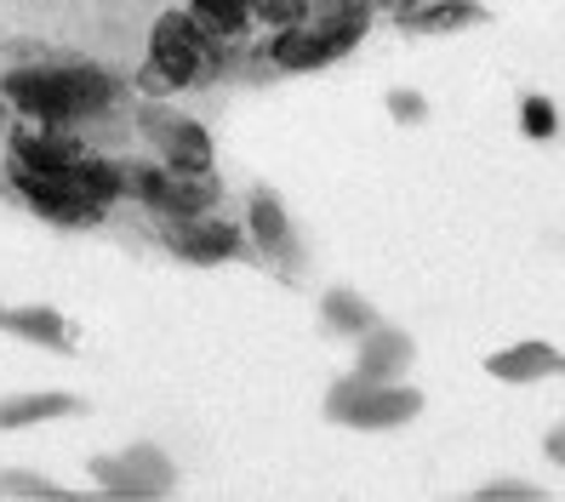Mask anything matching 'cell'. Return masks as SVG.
Masks as SVG:
<instances>
[{
    "label": "cell",
    "instance_id": "25",
    "mask_svg": "<svg viewBox=\"0 0 565 502\" xmlns=\"http://www.w3.org/2000/svg\"><path fill=\"white\" fill-rule=\"evenodd\" d=\"M543 451H548V462H559V468H565V423H559V428H548Z\"/></svg>",
    "mask_w": 565,
    "mask_h": 502
},
{
    "label": "cell",
    "instance_id": "8",
    "mask_svg": "<svg viewBox=\"0 0 565 502\" xmlns=\"http://www.w3.org/2000/svg\"><path fill=\"white\" fill-rule=\"evenodd\" d=\"M138 126H143V138L160 149V165H172V172H212V138H206L201 120H178L172 109L149 104L138 115Z\"/></svg>",
    "mask_w": 565,
    "mask_h": 502
},
{
    "label": "cell",
    "instance_id": "20",
    "mask_svg": "<svg viewBox=\"0 0 565 502\" xmlns=\"http://www.w3.org/2000/svg\"><path fill=\"white\" fill-rule=\"evenodd\" d=\"M303 7L309 0H252V23H263V29H297L303 23Z\"/></svg>",
    "mask_w": 565,
    "mask_h": 502
},
{
    "label": "cell",
    "instance_id": "24",
    "mask_svg": "<svg viewBox=\"0 0 565 502\" xmlns=\"http://www.w3.org/2000/svg\"><path fill=\"white\" fill-rule=\"evenodd\" d=\"M372 7H377V12H388L394 23H406V18H412V12L423 7V0H372Z\"/></svg>",
    "mask_w": 565,
    "mask_h": 502
},
{
    "label": "cell",
    "instance_id": "4",
    "mask_svg": "<svg viewBox=\"0 0 565 502\" xmlns=\"http://www.w3.org/2000/svg\"><path fill=\"white\" fill-rule=\"evenodd\" d=\"M120 172H126V194L143 200L160 223L206 217L223 200V183L212 172H172V165H149V160H120Z\"/></svg>",
    "mask_w": 565,
    "mask_h": 502
},
{
    "label": "cell",
    "instance_id": "6",
    "mask_svg": "<svg viewBox=\"0 0 565 502\" xmlns=\"http://www.w3.org/2000/svg\"><path fill=\"white\" fill-rule=\"evenodd\" d=\"M12 189H18V200L35 217L63 223V228H92V223H104V212H109L104 200H92L81 189L75 165L70 172H29V165H12Z\"/></svg>",
    "mask_w": 565,
    "mask_h": 502
},
{
    "label": "cell",
    "instance_id": "14",
    "mask_svg": "<svg viewBox=\"0 0 565 502\" xmlns=\"http://www.w3.org/2000/svg\"><path fill=\"white\" fill-rule=\"evenodd\" d=\"M0 325L18 331V338H29V343H46V349H57V354H70V349H75V325L63 320V314H52L46 303L7 309V314H0Z\"/></svg>",
    "mask_w": 565,
    "mask_h": 502
},
{
    "label": "cell",
    "instance_id": "18",
    "mask_svg": "<svg viewBox=\"0 0 565 502\" xmlns=\"http://www.w3.org/2000/svg\"><path fill=\"white\" fill-rule=\"evenodd\" d=\"M252 241L269 252V257H286V252H291L286 206H280V194H269V189H257V194H252Z\"/></svg>",
    "mask_w": 565,
    "mask_h": 502
},
{
    "label": "cell",
    "instance_id": "17",
    "mask_svg": "<svg viewBox=\"0 0 565 502\" xmlns=\"http://www.w3.org/2000/svg\"><path fill=\"white\" fill-rule=\"evenodd\" d=\"M320 320L338 331V338H360V331H372V325H377L372 303H365L360 291H349V286H331V291L320 297Z\"/></svg>",
    "mask_w": 565,
    "mask_h": 502
},
{
    "label": "cell",
    "instance_id": "9",
    "mask_svg": "<svg viewBox=\"0 0 565 502\" xmlns=\"http://www.w3.org/2000/svg\"><path fill=\"white\" fill-rule=\"evenodd\" d=\"M86 149L75 143V126H52V120H18L12 126V165L29 172H70Z\"/></svg>",
    "mask_w": 565,
    "mask_h": 502
},
{
    "label": "cell",
    "instance_id": "16",
    "mask_svg": "<svg viewBox=\"0 0 565 502\" xmlns=\"http://www.w3.org/2000/svg\"><path fill=\"white\" fill-rule=\"evenodd\" d=\"M212 41H241L252 29V0H189L183 7Z\"/></svg>",
    "mask_w": 565,
    "mask_h": 502
},
{
    "label": "cell",
    "instance_id": "23",
    "mask_svg": "<svg viewBox=\"0 0 565 502\" xmlns=\"http://www.w3.org/2000/svg\"><path fill=\"white\" fill-rule=\"evenodd\" d=\"M388 115L401 120V126H417V120H428V97L423 92H388Z\"/></svg>",
    "mask_w": 565,
    "mask_h": 502
},
{
    "label": "cell",
    "instance_id": "13",
    "mask_svg": "<svg viewBox=\"0 0 565 502\" xmlns=\"http://www.w3.org/2000/svg\"><path fill=\"white\" fill-rule=\"evenodd\" d=\"M486 372L503 377V383H537V377H548V372H565V354H559L554 343H514V349H503V354H491Z\"/></svg>",
    "mask_w": 565,
    "mask_h": 502
},
{
    "label": "cell",
    "instance_id": "2",
    "mask_svg": "<svg viewBox=\"0 0 565 502\" xmlns=\"http://www.w3.org/2000/svg\"><path fill=\"white\" fill-rule=\"evenodd\" d=\"M372 0H309L303 23L280 29L269 41V63L280 70H320V63H338L343 52L360 46V35L372 29Z\"/></svg>",
    "mask_w": 565,
    "mask_h": 502
},
{
    "label": "cell",
    "instance_id": "19",
    "mask_svg": "<svg viewBox=\"0 0 565 502\" xmlns=\"http://www.w3.org/2000/svg\"><path fill=\"white\" fill-rule=\"evenodd\" d=\"M0 496H23V502H70L75 491L57 485L46 474H29V468H0Z\"/></svg>",
    "mask_w": 565,
    "mask_h": 502
},
{
    "label": "cell",
    "instance_id": "11",
    "mask_svg": "<svg viewBox=\"0 0 565 502\" xmlns=\"http://www.w3.org/2000/svg\"><path fill=\"white\" fill-rule=\"evenodd\" d=\"M412 338L406 331H394V325H372V331H360V360H354V372L360 377H383V383H394L412 365Z\"/></svg>",
    "mask_w": 565,
    "mask_h": 502
},
{
    "label": "cell",
    "instance_id": "7",
    "mask_svg": "<svg viewBox=\"0 0 565 502\" xmlns=\"http://www.w3.org/2000/svg\"><path fill=\"white\" fill-rule=\"evenodd\" d=\"M92 480L104 485V496H166L178 485V468L166 462L154 446H131V451H120V457H92Z\"/></svg>",
    "mask_w": 565,
    "mask_h": 502
},
{
    "label": "cell",
    "instance_id": "10",
    "mask_svg": "<svg viewBox=\"0 0 565 502\" xmlns=\"http://www.w3.org/2000/svg\"><path fill=\"white\" fill-rule=\"evenodd\" d=\"M166 246L183 263H228V257H241V228L217 212H206L189 223H166Z\"/></svg>",
    "mask_w": 565,
    "mask_h": 502
},
{
    "label": "cell",
    "instance_id": "21",
    "mask_svg": "<svg viewBox=\"0 0 565 502\" xmlns=\"http://www.w3.org/2000/svg\"><path fill=\"white\" fill-rule=\"evenodd\" d=\"M520 126H525V138H554L559 115H554V104H543V97H525V104H520Z\"/></svg>",
    "mask_w": 565,
    "mask_h": 502
},
{
    "label": "cell",
    "instance_id": "12",
    "mask_svg": "<svg viewBox=\"0 0 565 502\" xmlns=\"http://www.w3.org/2000/svg\"><path fill=\"white\" fill-rule=\"evenodd\" d=\"M75 412H81V394H70V388H46V394H12V399H0V428H35V423L75 417Z\"/></svg>",
    "mask_w": 565,
    "mask_h": 502
},
{
    "label": "cell",
    "instance_id": "26",
    "mask_svg": "<svg viewBox=\"0 0 565 502\" xmlns=\"http://www.w3.org/2000/svg\"><path fill=\"white\" fill-rule=\"evenodd\" d=\"M0 314H7V309H0Z\"/></svg>",
    "mask_w": 565,
    "mask_h": 502
},
{
    "label": "cell",
    "instance_id": "1",
    "mask_svg": "<svg viewBox=\"0 0 565 502\" xmlns=\"http://www.w3.org/2000/svg\"><path fill=\"white\" fill-rule=\"evenodd\" d=\"M120 97L115 75L97 70V63H18V70L0 75V104L29 115V120H52V126H81L92 115H104Z\"/></svg>",
    "mask_w": 565,
    "mask_h": 502
},
{
    "label": "cell",
    "instance_id": "22",
    "mask_svg": "<svg viewBox=\"0 0 565 502\" xmlns=\"http://www.w3.org/2000/svg\"><path fill=\"white\" fill-rule=\"evenodd\" d=\"M475 496H480V502H543V491L525 485V480H491V485H480Z\"/></svg>",
    "mask_w": 565,
    "mask_h": 502
},
{
    "label": "cell",
    "instance_id": "3",
    "mask_svg": "<svg viewBox=\"0 0 565 502\" xmlns=\"http://www.w3.org/2000/svg\"><path fill=\"white\" fill-rule=\"evenodd\" d=\"M228 46H235V41H212L189 12H160L154 29H149V70L172 86V92L206 86V81L223 75Z\"/></svg>",
    "mask_w": 565,
    "mask_h": 502
},
{
    "label": "cell",
    "instance_id": "15",
    "mask_svg": "<svg viewBox=\"0 0 565 502\" xmlns=\"http://www.w3.org/2000/svg\"><path fill=\"white\" fill-rule=\"evenodd\" d=\"M475 23H486L480 0H428L406 18V29H417V35H451V29H475Z\"/></svg>",
    "mask_w": 565,
    "mask_h": 502
},
{
    "label": "cell",
    "instance_id": "5",
    "mask_svg": "<svg viewBox=\"0 0 565 502\" xmlns=\"http://www.w3.org/2000/svg\"><path fill=\"white\" fill-rule=\"evenodd\" d=\"M423 412V394L412 383H383V377H343V383H331L326 394V417L331 423H343V428H401Z\"/></svg>",
    "mask_w": 565,
    "mask_h": 502
}]
</instances>
